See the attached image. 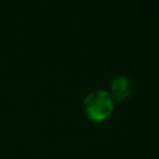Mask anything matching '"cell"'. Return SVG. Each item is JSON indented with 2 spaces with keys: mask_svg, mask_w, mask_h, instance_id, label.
Listing matches in <instances>:
<instances>
[{
  "mask_svg": "<svg viewBox=\"0 0 159 159\" xmlns=\"http://www.w3.org/2000/svg\"><path fill=\"white\" fill-rule=\"evenodd\" d=\"M84 108L88 117L93 120L106 119L113 111V99L104 91H96L84 98Z\"/></svg>",
  "mask_w": 159,
  "mask_h": 159,
  "instance_id": "6da1fadb",
  "label": "cell"
},
{
  "mask_svg": "<svg viewBox=\"0 0 159 159\" xmlns=\"http://www.w3.org/2000/svg\"><path fill=\"white\" fill-rule=\"evenodd\" d=\"M111 92H112V99L123 101L125 99L130 93V83L127 76H118L112 81L111 84Z\"/></svg>",
  "mask_w": 159,
  "mask_h": 159,
  "instance_id": "7a4b0ae2",
  "label": "cell"
}]
</instances>
